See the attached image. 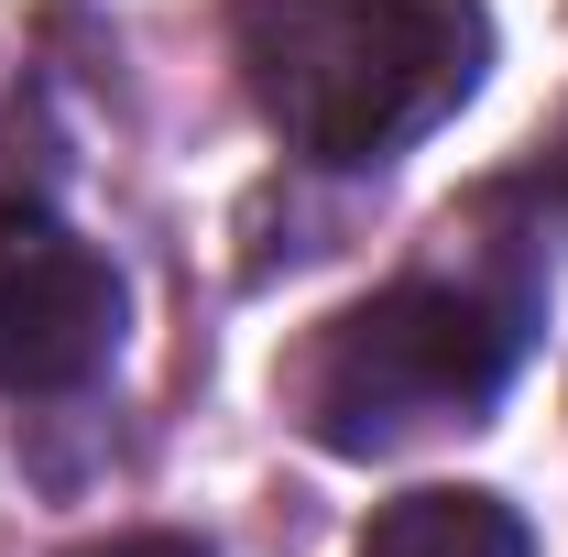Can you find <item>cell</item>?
<instances>
[{
  "mask_svg": "<svg viewBox=\"0 0 568 557\" xmlns=\"http://www.w3.org/2000/svg\"><path fill=\"white\" fill-rule=\"evenodd\" d=\"M230 55L252 110L306 164H383L481 88L493 11L481 0H230Z\"/></svg>",
  "mask_w": 568,
  "mask_h": 557,
  "instance_id": "obj_1",
  "label": "cell"
},
{
  "mask_svg": "<svg viewBox=\"0 0 568 557\" xmlns=\"http://www.w3.org/2000/svg\"><path fill=\"white\" fill-rule=\"evenodd\" d=\"M525 328H536V295L514 274H405L317 328L295 372V416L339 459L416 448L437 426H470L514 383Z\"/></svg>",
  "mask_w": 568,
  "mask_h": 557,
  "instance_id": "obj_2",
  "label": "cell"
},
{
  "mask_svg": "<svg viewBox=\"0 0 568 557\" xmlns=\"http://www.w3.org/2000/svg\"><path fill=\"white\" fill-rule=\"evenodd\" d=\"M121 350V274L67 219H0V394H77Z\"/></svg>",
  "mask_w": 568,
  "mask_h": 557,
  "instance_id": "obj_3",
  "label": "cell"
},
{
  "mask_svg": "<svg viewBox=\"0 0 568 557\" xmlns=\"http://www.w3.org/2000/svg\"><path fill=\"white\" fill-rule=\"evenodd\" d=\"M361 557H536L525 514L493 492H405L394 514H372Z\"/></svg>",
  "mask_w": 568,
  "mask_h": 557,
  "instance_id": "obj_4",
  "label": "cell"
},
{
  "mask_svg": "<svg viewBox=\"0 0 568 557\" xmlns=\"http://www.w3.org/2000/svg\"><path fill=\"white\" fill-rule=\"evenodd\" d=\"M67 175V132L44 121V99H33V77L0 67V219L11 209H44V186Z\"/></svg>",
  "mask_w": 568,
  "mask_h": 557,
  "instance_id": "obj_5",
  "label": "cell"
},
{
  "mask_svg": "<svg viewBox=\"0 0 568 557\" xmlns=\"http://www.w3.org/2000/svg\"><path fill=\"white\" fill-rule=\"evenodd\" d=\"M77 557H209L197 536H99V547H77Z\"/></svg>",
  "mask_w": 568,
  "mask_h": 557,
  "instance_id": "obj_6",
  "label": "cell"
}]
</instances>
